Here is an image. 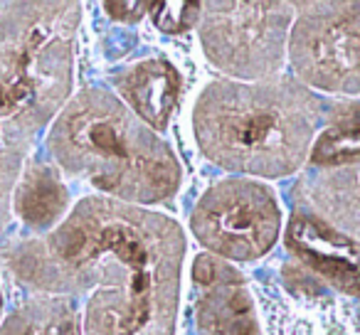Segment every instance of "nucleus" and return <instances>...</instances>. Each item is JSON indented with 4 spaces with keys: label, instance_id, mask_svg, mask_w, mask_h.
<instances>
[{
    "label": "nucleus",
    "instance_id": "9b49d317",
    "mask_svg": "<svg viewBox=\"0 0 360 335\" xmlns=\"http://www.w3.org/2000/svg\"><path fill=\"white\" fill-rule=\"evenodd\" d=\"M291 205L360 239V165L326 171L304 168V176L291 190Z\"/></svg>",
    "mask_w": 360,
    "mask_h": 335
},
{
    "label": "nucleus",
    "instance_id": "20e7f679",
    "mask_svg": "<svg viewBox=\"0 0 360 335\" xmlns=\"http://www.w3.org/2000/svg\"><path fill=\"white\" fill-rule=\"evenodd\" d=\"M45 145L65 178L126 205H165L183 185V165L163 136L104 86L75 91L52 121Z\"/></svg>",
    "mask_w": 360,
    "mask_h": 335
},
{
    "label": "nucleus",
    "instance_id": "39448f33",
    "mask_svg": "<svg viewBox=\"0 0 360 335\" xmlns=\"http://www.w3.org/2000/svg\"><path fill=\"white\" fill-rule=\"evenodd\" d=\"M188 227L205 254L230 264H252L279 244L284 210L264 180L230 176L198 197Z\"/></svg>",
    "mask_w": 360,
    "mask_h": 335
},
{
    "label": "nucleus",
    "instance_id": "dca6fc26",
    "mask_svg": "<svg viewBox=\"0 0 360 335\" xmlns=\"http://www.w3.org/2000/svg\"><path fill=\"white\" fill-rule=\"evenodd\" d=\"M111 20L121 25H136L148 15V3H104L101 6Z\"/></svg>",
    "mask_w": 360,
    "mask_h": 335
},
{
    "label": "nucleus",
    "instance_id": "f03ea898",
    "mask_svg": "<svg viewBox=\"0 0 360 335\" xmlns=\"http://www.w3.org/2000/svg\"><path fill=\"white\" fill-rule=\"evenodd\" d=\"M82 11V3L0 6V237L22 168L75 94Z\"/></svg>",
    "mask_w": 360,
    "mask_h": 335
},
{
    "label": "nucleus",
    "instance_id": "ddd939ff",
    "mask_svg": "<svg viewBox=\"0 0 360 335\" xmlns=\"http://www.w3.org/2000/svg\"><path fill=\"white\" fill-rule=\"evenodd\" d=\"M360 165V99H338L323 106V119L311 145L306 168Z\"/></svg>",
    "mask_w": 360,
    "mask_h": 335
},
{
    "label": "nucleus",
    "instance_id": "f8f14e48",
    "mask_svg": "<svg viewBox=\"0 0 360 335\" xmlns=\"http://www.w3.org/2000/svg\"><path fill=\"white\" fill-rule=\"evenodd\" d=\"M72 210V192L52 160L32 155L22 168L11 197V215L27 237L52 232Z\"/></svg>",
    "mask_w": 360,
    "mask_h": 335
},
{
    "label": "nucleus",
    "instance_id": "1a4fd4ad",
    "mask_svg": "<svg viewBox=\"0 0 360 335\" xmlns=\"http://www.w3.org/2000/svg\"><path fill=\"white\" fill-rule=\"evenodd\" d=\"M191 281L198 335H264L252 284L235 264L200 251L193 259Z\"/></svg>",
    "mask_w": 360,
    "mask_h": 335
},
{
    "label": "nucleus",
    "instance_id": "9d476101",
    "mask_svg": "<svg viewBox=\"0 0 360 335\" xmlns=\"http://www.w3.org/2000/svg\"><path fill=\"white\" fill-rule=\"evenodd\" d=\"M111 84L114 94L148 129L163 136L183 94V74L173 62L165 57H146L114 72Z\"/></svg>",
    "mask_w": 360,
    "mask_h": 335
},
{
    "label": "nucleus",
    "instance_id": "6e6552de",
    "mask_svg": "<svg viewBox=\"0 0 360 335\" xmlns=\"http://www.w3.org/2000/svg\"><path fill=\"white\" fill-rule=\"evenodd\" d=\"M281 237L291 264L330 294L345 301H360V239L296 205L286 217Z\"/></svg>",
    "mask_w": 360,
    "mask_h": 335
},
{
    "label": "nucleus",
    "instance_id": "423d86ee",
    "mask_svg": "<svg viewBox=\"0 0 360 335\" xmlns=\"http://www.w3.org/2000/svg\"><path fill=\"white\" fill-rule=\"evenodd\" d=\"M294 3H202L198 37L205 60L235 81L284 74Z\"/></svg>",
    "mask_w": 360,
    "mask_h": 335
},
{
    "label": "nucleus",
    "instance_id": "f257e3e1",
    "mask_svg": "<svg viewBox=\"0 0 360 335\" xmlns=\"http://www.w3.org/2000/svg\"><path fill=\"white\" fill-rule=\"evenodd\" d=\"M186 230L150 207L86 195L52 232L0 244L27 296H70L79 335H178Z\"/></svg>",
    "mask_w": 360,
    "mask_h": 335
},
{
    "label": "nucleus",
    "instance_id": "0eeeda50",
    "mask_svg": "<svg viewBox=\"0 0 360 335\" xmlns=\"http://www.w3.org/2000/svg\"><path fill=\"white\" fill-rule=\"evenodd\" d=\"M286 62L314 94L360 96V0L294 3Z\"/></svg>",
    "mask_w": 360,
    "mask_h": 335
},
{
    "label": "nucleus",
    "instance_id": "4468645a",
    "mask_svg": "<svg viewBox=\"0 0 360 335\" xmlns=\"http://www.w3.org/2000/svg\"><path fill=\"white\" fill-rule=\"evenodd\" d=\"M0 335H79V303L70 296H25L6 313Z\"/></svg>",
    "mask_w": 360,
    "mask_h": 335
},
{
    "label": "nucleus",
    "instance_id": "7ed1b4c3",
    "mask_svg": "<svg viewBox=\"0 0 360 335\" xmlns=\"http://www.w3.org/2000/svg\"><path fill=\"white\" fill-rule=\"evenodd\" d=\"M326 101L291 74L212 79L193 104V138L207 163L240 178L284 180L306 168Z\"/></svg>",
    "mask_w": 360,
    "mask_h": 335
},
{
    "label": "nucleus",
    "instance_id": "f3484780",
    "mask_svg": "<svg viewBox=\"0 0 360 335\" xmlns=\"http://www.w3.org/2000/svg\"><path fill=\"white\" fill-rule=\"evenodd\" d=\"M6 318V294H3V286H0V323Z\"/></svg>",
    "mask_w": 360,
    "mask_h": 335
},
{
    "label": "nucleus",
    "instance_id": "2eb2a0df",
    "mask_svg": "<svg viewBox=\"0 0 360 335\" xmlns=\"http://www.w3.org/2000/svg\"><path fill=\"white\" fill-rule=\"evenodd\" d=\"M202 15V3H148V18L155 30L163 35H186L198 27Z\"/></svg>",
    "mask_w": 360,
    "mask_h": 335
}]
</instances>
